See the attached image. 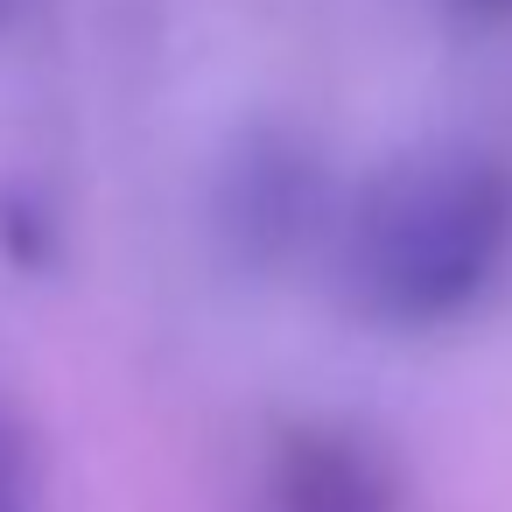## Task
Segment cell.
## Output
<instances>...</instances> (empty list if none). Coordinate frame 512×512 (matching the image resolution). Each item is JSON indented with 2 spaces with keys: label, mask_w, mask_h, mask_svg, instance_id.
I'll use <instances>...</instances> for the list:
<instances>
[{
  "label": "cell",
  "mask_w": 512,
  "mask_h": 512,
  "mask_svg": "<svg viewBox=\"0 0 512 512\" xmlns=\"http://www.w3.org/2000/svg\"><path fill=\"white\" fill-rule=\"evenodd\" d=\"M512 253V169L442 141L372 169L337 225L344 309L379 330H435L484 302Z\"/></svg>",
  "instance_id": "cell-1"
},
{
  "label": "cell",
  "mask_w": 512,
  "mask_h": 512,
  "mask_svg": "<svg viewBox=\"0 0 512 512\" xmlns=\"http://www.w3.org/2000/svg\"><path fill=\"white\" fill-rule=\"evenodd\" d=\"M0 8H8V0H0Z\"/></svg>",
  "instance_id": "cell-5"
},
{
  "label": "cell",
  "mask_w": 512,
  "mask_h": 512,
  "mask_svg": "<svg viewBox=\"0 0 512 512\" xmlns=\"http://www.w3.org/2000/svg\"><path fill=\"white\" fill-rule=\"evenodd\" d=\"M281 498H288V512H379V491H372V477H365V456L323 449V442L288 449Z\"/></svg>",
  "instance_id": "cell-2"
},
{
  "label": "cell",
  "mask_w": 512,
  "mask_h": 512,
  "mask_svg": "<svg viewBox=\"0 0 512 512\" xmlns=\"http://www.w3.org/2000/svg\"><path fill=\"white\" fill-rule=\"evenodd\" d=\"M0 512H36V470H29V449L8 428V414H0Z\"/></svg>",
  "instance_id": "cell-3"
},
{
  "label": "cell",
  "mask_w": 512,
  "mask_h": 512,
  "mask_svg": "<svg viewBox=\"0 0 512 512\" xmlns=\"http://www.w3.org/2000/svg\"><path fill=\"white\" fill-rule=\"evenodd\" d=\"M477 8H512V0H477Z\"/></svg>",
  "instance_id": "cell-4"
}]
</instances>
